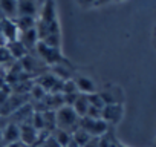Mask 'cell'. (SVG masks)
Listing matches in <instances>:
<instances>
[{
    "instance_id": "cell-14",
    "label": "cell",
    "mask_w": 156,
    "mask_h": 147,
    "mask_svg": "<svg viewBox=\"0 0 156 147\" xmlns=\"http://www.w3.org/2000/svg\"><path fill=\"white\" fill-rule=\"evenodd\" d=\"M52 139L60 145V147H67L70 145L72 142V135L66 130H61V129H55L52 132Z\"/></svg>"
},
{
    "instance_id": "cell-11",
    "label": "cell",
    "mask_w": 156,
    "mask_h": 147,
    "mask_svg": "<svg viewBox=\"0 0 156 147\" xmlns=\"http://www.w3.org/2000/svg\"><path fill=\"white\" fill-rule=\"evenodd\" d=\"M19 41L26 48V49H32L37 46V43L40 41L38 40V34H37V29L32 28L29 31H25V32H20L19 35Z\"/></svg>"
},
{
    "instance_id": "cell-16",
    "label": "cell",
    "mask_w": 156,
    "mask_h": 147,
    "mask_svg": "<svg viewBox=\"0 0 156 147\" xmlns=\"http://www.w3.org/2000/svg\"><path fill=\"white\" fill-rule=\"evenodd\" d=\"M72 142L75 144V145H78V147H84V144L92 138L87 132H84L81 127H78V129H75L72 133Z\"/></svg>"
},
{
    "instance_id": "cell-18",
    "label": "cell",
    "mask_w": 156,
    "mask_h": 147,
    "mask_svg": "<svg viewBox=\"0 0 156 147\" xmlns=\"http://www.w3.org/2000/svg\"><path fill=\"white\" fill-rule=\"evenodd\" d=\"M31 95H32L34 98H37V100H43V98L48 97V92H46L40 84H34V86L31 88Z\"/></svg>"
},
{
    "instance_id": "cell-6",
    "label": "cell",
    "mask_w": 156,
    "mask_h": 147,
    "mask_svg": "<svg viewBox=\"0 0 156 147\" xmlns=\"http://www.w3.org/2000/svg\"><path fill=\"white\" fill-rule=\"evenodd\" d=\"M20 129V142L26 147H34L38 139V132L32 127L31 123H23L19 126Z\"/></svg>"
},
{
    "instance_id": "cell-3",
    "label": "cell",
    "mask_w": 156,
    "mask_h": 147,
    "mask_svg": "<svg viewBox=\"0 0 156 147\" xmlns=\"http://www.w3.org/2000/svg\"><path fill=\"white\" fill-rule=\"evenodd\" d=\"M84 132H87L92 138H101L104 133H107V130L110 129V126L103 121V120H92V118H80V126Z\"/></svg>"
},
{
    "instance_id": "cell-8",
    "label": "cell",
    "mask_w": 156,
    "mask_h": 147,
    "mask_svg": "<svg viewBox=\"0 0 156 147\" xmlns=\"http://www.w3.org/2000/svg\"><path fill=\"white\" fill-rule=\"evenodd\" d=\"M0 34L3 35L5 40H8V43L19 40V35H20L16 22L14 20H9V19H5L2 23H0Z\"/></svg>"
},
{
    "instance_id": "cell-15",
    "label": "cell",
    "mask_w": 156,
    "mask_h": 147,
    "mask_svg": "<svg viewBox=\"0 0 156 147\" xmlns=\"http://www.w3.org/2000/svg\"><path fill=\"white\" fill-rule=\"evenodd\" d=\"M8 52H9V55L11 57H14V58H23L26 54H28V49L19 41V40H16V41H11V43H8Z\"/></svg>"
},
{
    "instance_id": "cell-10",
    "label": "cell",
    "mask_w": 156,
    "mask_h": 147,
    "mask_svg": "<svg viewBox=\"0 0 156 147\" xmlns=\"http://www.w3.org/2000/svg\"><path fill=\"white\" fill-rule=\"evenodd\" d=\"M38 13V5L35 2H17V17L35 19Z\"/></svg>"
},
{
    "instance_id": "cell-9",
    "label": "cell",
    "mask_w": 156,
    "mask_h": 147,
    "mask_svg": "<svg viewBox=\"0 0 156 147\" xmlns=\"http://www.w3.org/2000/svg\"><path fill=\"white\" fill-rule=\"evenodd\" d=\"M20 141V129L19 124L16 123H8L3 129H2V142L3 144H12V142H19Z\"/></svg>"
},
{
    "instance_id": "cell-4",
    "label": "cell",
    "mask_w": 156,
    "mask_h": 147,
    "mask_svg": "<svg viewBox=\"0 0 156 147\" xmlns=\"http://www.w3.org/2000/svg\"><path fill=\"white\" fill-rule=\"evenodd\" d=\"M124 118V104H109L101 110V120L109 126H116Z\"/></svg>"
},
{
    "instance_id": "cell-12",
    "label": "cell",
    "mask_w": 156,
    "mask_h": 147,
    "mask_svg": "<svg viewBox=\"0 0 156 147\" xmlns=\"http://www.w3.org/2000/svg\"><path fill=\"white\" fill-rule=\"evenodd\" d=\"M55 22H58V20H57L55 3H54V2H48V3H44V5H43L40 23H44V25H51V23H55Z\"/></svg>"
},
{
    "instance_id": "cell-20",
    "label": "cell",
    "mask_w": 156,
    "mask_h": 147,
    "mask_svg": "<svg viewBox=\"0 0 156 147\" xmlns=\"http://www.w3.org/2000/svg\"><path fill=\"white\" fill-rule=\"evenodd\" d=\"M5 147H23V145H22V142L19 141V142H12V144H8V145H5Z\"/></svg>"
},
{
    "instance_id": "cell-17",
    "label": "cell",
    "mask_w": 156,
    "mask_h": 147,
    "mask_svg": "<svg viewBox=\"0 0 156 147\" xmlns=\"http://www.w3.org/2000/svg\"><path fill=\"white\" fill-rule=\"evenodd\" d=\"M0 13L5 19L14 20V17H17V2H0Z\"/></svg>"
},
{
    "instance_id": "cell-7",
    "label": "cell",
    "mask_w": 156,
    "mask_h": 147,
    "mask_svg": "<svg viewBox=\"0 0 156 147\" xmlns=\"http://www.w3.org/2000/svg\"><path fill=\"white\" fill-rule=\"evenodd\" d=\"M73 83L76 86L78 94H81V95H90V94L98 92L95 81L87 75H78L76 78H73Z\"/></svg>"
},
{
    "instance_id": "cell-2",
    "label": "cell",
    "mask_w": 156,
    "mask_h": 147,
    "mask_svg": "<svg viewBox=\"0 0 156 147\" xmlns=\"http://www.w3.org/2000/svg\"><path fill=\"white\" fill-rule=\"evenodd\" d=\"M98 95L101 97L104 106H109V104H124V91L118 84L107 83L98 92Z\"/></svg>"
},
{
    "instance_id": "cell-5",
    "label": "cell",
    "mask_w": 156,
    "mask_h": 147,
    "mask_svg": "<svg viewBox=\"0 0 156 147\" xmlns=\"http://www.w3.org/2000/svg\"><path fill=\"white\" fill-rule=\"evenodd\" d=\"M35 49L38 51L40 57H41L48 64L57 66V64H63V63H64V60H63V57H61V52H60L58 49H54V48L46 46L43 41H38L37 46H35Z\"/></svg>"
},
{
    "instance_id": "cell-13",
    "label": "cell",
    "mask_w": 156,
    "mask_h": 147,
    "mask_svg": "<svg viewBox=\"0 0 156 147\" xmlns=\"http://www.w3.org/2000/svg\"><path fill=\"white\" fill-rule=\"evenodd\" d=\"M72 109L75 110V113L80 117V118H84L87 115V110H89V101H87V97L86 95H78L76 101L73 103Z\"/></svg>"
},
{
    "instance_id": "cell-21",
    "label": "cell",
    "mask_w": 156,
    "mask_h": 147,
    "mask_svg": "<svg viewBox=\"0 0 156 147\" xmlns=\"http://www.w3.org/2000/svg\"><path fill=\"white\" fill-rule=\"evenodd\" d=\"M116 147H129V145H126V144H122V142H118V145Z\"/></svg>"
},
{
    "instance_id": "cell-1",
    "label": "cell",
    "mask_w": 156,
    "mask_h": 147,
    "mask_svg": "<svg viewBox=\"0 0 156 147\" xmlns=\"http://www.w3.org/2000/svg\"><path fill=\"white\" fill-rule=\"evenodd\" d=\"M55 121H57V129L66 130L69 133H72L80 126V117L69 106H61L58 110H55Z\"/></svg>"
},
{
    "instance_id": "cell-22",
    "label": "cell",
    "mask_w": 156,
    "mask_h": 147,
    "mask_svg": "<svg viewBox=\"0 0 156 147\" xmlns=\"http://www.w3.org/2000/svg\"><path fill=\"white\" fill-rule=\"evenodd\" d=\"M0 113H2V104H0Z\"/></svg>"
},
{
    "instance_id": "cell-19",
    "label": "cell",
    "mask_w": 156,
    "mask_h": 147,
    "mask_svg": "<svg viewBox=\"0 0 156 147\" xmlns=\"http://www.w3.org/2000/svg\"><path fill=\"white\" fill-rule=\"evenodd\" d=\"M98 141H100V138H90L84 144V147H98Z\"/></svg>"
}]
</instances>
